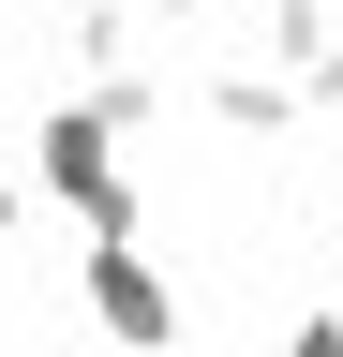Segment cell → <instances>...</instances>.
I'll return each instance as SVG.
<instances>
[{
  "mask_svg": "<svg viewBox=\"0 0 343 357\" xmlns=\"http://www.w3.org/2000/svg\"><path fill=\"white\" fill-rule=\"evenodd\" d=\"M90 298H105V328H135V342H164V283H149L135 253H105V268H90Z\"/></svg>",
  "mask_w": 343,
  "mask_h": 357,
  "instance_id": "1",
  "label": "cell"
}]
</instances>
